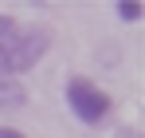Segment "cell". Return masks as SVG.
Instances as JSON below:
<instances>
[{
  "instance_id": "3957f363",
  "label": "cell",
  "mask_w": 145,
  "mask_h": 138,
  "mask_svg": "<svg viewBox=\"0 0 145 138\" xmlns=\"http://www.w3.org/2000/svg\"><path fill=\"white\" fill-rule=\"evenodd\" d=\"M27 103V87L20 79H0V111H20Z\"/></svg>"
},
{
  "instance_id": "8992f818",
  "label": "cell",
  "mask_w": 145,
  "mask_h": 138,
  "mask_svg": "<svg viewBox=\"0 0 145 138\" xmlns=\"http://www.w3.org/2000/svg\"><path fill=\"white\" fill-rule=\"evenodd\" d=\"M0 138H27L24 130H16V126H0Z\"/></svg>"
},
{
  "instance_id": "277c9868",
  "label": "cell",
  "mask_w": 145,
  "mask_h": 138,
  "mask_svg": "<svg viewBox=\"0 0 145 138\" xmlns=\"http://www.w3.org/2000/svg\"><path fill=\"white\" fill-rule=\"evenodd\" d=\"M114 12H118V20H125V24H137L145 8L137 4V0H121V4H114Z\"/></svg>"
},
{
  "instance_id": "5b68a950",
  "label": "cell",
  "mask_w": 145,
  "mask_h": 138,
  "mask_svg": "<svg viewBox=\"0 0 145 138\" xmlns=\"http://www.w3.org/2000/svg\"><path fill=\"white\" fill-rule=\"evenodd\" d=\"M16 28H20V20H16V16H0V40H8Z\"/></svg>"
},
{
  "instance_id": "ba28073f",
  "label": "cell",
  "mask_w": 145,
  "mask_h": 138,
  "mask_svg": "<svg viewBox=\"0 0 145 138\" xmlns=\"http://www.w3.org/2000/svg\"><path fill=\"white\" fill-rule=\"evenodd\" d=\"M0 79H8V67H4V47H0Z\"/></svg>"
},
{
  "instance_id": "6da1fadb",
  "label": "cell",
  "mask_w": 145,
  "mask_h": 138,
  "mask_svg": "<svg viewBox=\"0 0 145 138\" xmlns=\"http://www.w3.org/2000/svg\"><path fill=\"white\" fill-rule=\"evenodd\" d=\"M0 47H4V67H8V75H24V71H31L47 55L51 32L43 24H27V28H16L8 40H0Z\"/></svg>"
},
{
  "instance_id": "52a82bcc",
  "label": "cell",
  "mask_w": 145,
  "mask_h": 138,
  "mask_svg": "<svg viewBox=\"0 0 145 138\" xmlns=\"http://www.w3.org/2000/svg\"><path fill=\"white\" fill-rule=\"evenodd\" d=\"M114 138H141V134H137L133 126H121V130H114Z\"/></svg>"
},
{
  "instance_id": "7a4b0ae2",
  "label": "cell",
  "mask_w": 145,
  "mask_h": 138,
  "mask_svg": "<svg viewBox=\"0 0 145 138\" xmlns=\"http://www.w3.org/2000/svg\"><path fill=\"white\" fill-rule=\"evenodd\" d=\"M67 107L74 111V118H82V122H102V118L110 115V107H114V99L102 91L98 83L90 79H82V75H74L71 83H67Z\"/></svg>"
}]
</instances>
